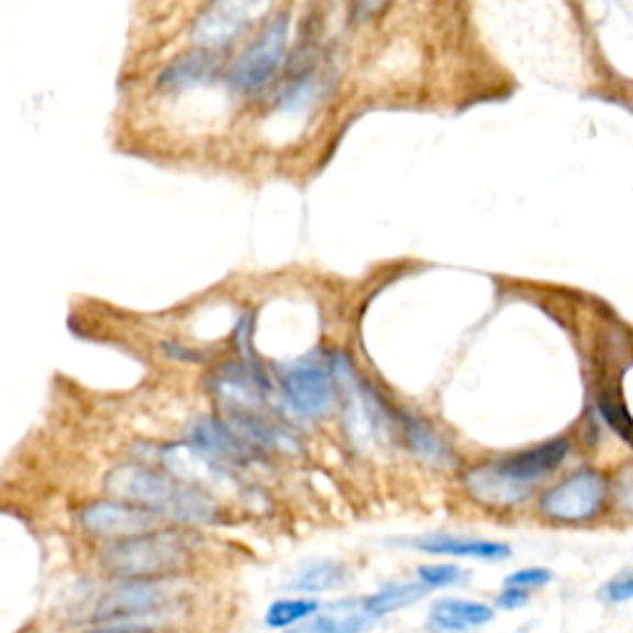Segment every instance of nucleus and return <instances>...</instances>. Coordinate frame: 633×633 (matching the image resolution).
Masks as SVG:
<instances>
[{
    "instance_id": "18",
    "label": "nucleus",
    "mask_w": 633,
    "mask_h": 633,
    "mask_svg": "<svg viewBox=\"0 0 633 633\" xmlns=\"http://www.w3.org/2000/svg\"><path fill=\"white\" fill-rule=\"evenodd\" d=\"M316 611H320V603L312 599H280L267 609L265 621L270 629H290L310 621Z\"/></svg>"
},
{
    "instance_id": "9",
    "label": "nucleus",
    "mask_w": 633,
    "mask_h": 633,
    "mask_svg": "<svg viewBox=\"0 0 633 633\" xmlns=\"http://www.w3.org/2000/svg\"><path fill=\"white\" fill-rule=\"evenodd\" d=\"M267 5L255 3H213L193 20L191 37L201 49H218L231 45L243 30L260 15Z\"/></svg>"
},
{
    "instance_id": "14",
    "label": "nucleus",
    "mask_w": 633,
    "mask_h": 633,
    "mask_svg": "<svg viewBox=\"0 0 633 633\" xmlns=\"http://www.w3.org/2000/svg\"><path fill=\"white\" fill-rule=\"evenodd\" d=\"M215 73V57L211 49H193L186 53L164 69L158 77V85L166 89H186L206 82L208 77Z\"/></svg>"
},
{
    "instance_id": "1",
    "label": "nucleus",
    "mask_w": 633,
    "mask_h": 633,
    "mask_svg": "<svg viewBox=\"0 0 633 633\" xmlns=\"http://www.w3.org/2000/svg\"><path fill=\"white\" fill-rule=\"evenodd\" d=\"M107 490L122 502L138 504L158 518L188 524H203L215 518V502L206 492L144 465H119L107 475Z\"/></svg>"
},
{
    "instance_id": "2",
    "label": "nucleus",
    "mask_w": 633,
    "mask_h": 633,
    "mask_svg": "<svg viewBox=\"0 0 633 633\" xmlns=\"http://www.w3.org/2000/svg\"><path fill=\"white\" fill-rule=\"evenodd\" d=\"M569 453V443L564 438L542 443L510 458L480 465L465 475V488L475 500L492 508H508L528 498L532 485L547 478L557 470Z\"/></svg>"
},
{
    "instance_id": "5",
    "label": "nucleus",
    "mask_w": 633,
    "mask_h": 633,
    "mask_svg": "<svg viewBox=\"0 0 633 633\" xmlns=\"http://www.w3.org/2000/svg\"><path fill=\"white\" fill-rule=\"evenodd\" d=\"M607 502V480L593 470L574 473L544 495L540 508L549 520L584 522L597 518Z\"/></svg>"
},
{
    "instance_id": "6",
    "label": "nucleus",
    "mask_w": 633,
    "mask_h": 633,
    "mask_svg": "<svg viewBox=\"0 0 633 633\" xmlns=\"http://www.w3.org/2000/svg\"><path fill=\"white\" fill-rule=\"evenodd\" d=\"M82 528L87 532L97 534V537H112L114 542L138 537V534H148L158 530L162 518L148 512L132 502H92L79 512Z\"/></svg>"
},
{
    "instance_id": "10",
    "label": "nucleus",
    "mask_w": 633,
    "mask_h": 633,
    "mask_svg": "<svg viewBox=\"0 0 633 633\" xmlns=\"http://www.w3.org/2000/svg\"><path fill=\"white\" fill-rule=\"evenodd\" d=\"M166 603L164 589L154 581H126L104 593L97 603V621L102 623H132L156 613Z\"/></svg>"
},
{
    "instance_id": "12",
    "label": "nucleus",
    "mask_w": 633,
    "mask_h": 633,
    "mask_svg": "<svg viewBox=\"0 0 633 633\" xmlns=\"http://www.w3.org/2000/svg\"><path fill=\"white\" fill-rule=\"evenodd\" d=\"M492 617H495V611L488 607V603L468 601V599H441L431 607L429 621L433 629L445 631V633H458V631L485 626V623L492 621Z\"/></svg>"
},
{
    "instance_id": "3",
    "label": "nucleus",
    "mask_w": 633,
    "mask_h": 633,
    "mask_svg": "<svg viewBox=\"0 0 633 633\" xmlns=\"http://www.w3.org/2000/svg\"><path fill=\"white\" fill-rule=\"evenodd\" d=\"M102 562L119 579L152 581L186 569L191 564V549L181 534L156 530L112 542L102 552Z\"/></svg>"
},
{
    "instance_id": "19",
    "label": "nucleus",
    "mask_w": 633,
    "mask_h": 633,
    "mask_svg": "<svg viewBox=\"0 0 633 633\" xmlns=\"http://www.w3.org/2000/svg\"><path fill=\"white\" fill-rule=\"evenodd\" d=\"M342 581V567L334 562H320L314 567L304 569L300 579L295 581V589L300 591H326Z\"/></svg>"
},
{
    "instance_id": "25",
    "label": "nucleus",
    "mask_w": 633,
    "mask_h": 633,
    "mask_svg": "<svg viewBox=\"0 0 633 633\" xmlns=\"http://www.w3.org/2000/svg\"><path fill=\"white\" fill-rule=\"evenodd\" d=\"M85 633H152V629L138 626V623H109V626H97Z\"/></svg>"
},
{
    "instance_id": "7",
    "label": "nucleus",
    "mask_w": 633,
    "mask_h": 633,
    "mask_svg": "<svg viewBox=\"0 0 633 633\" xmlns=\"http://www.w3.org/2000/svg\"><path fill=\"white\" fill-rule=\"evenodd\" d=\"M282 391L292 409L307 419H322L334 406L332 376L316 362L292 364L282 374Z\"/></svg>"
},
{
    "instance_id": "20",
    "label": "nucleus",
    "mask_w": 633,
    "mask_h": 633,
    "mask_svg": "<svg viewBox=\"0 0 633 633\" xmlns=\"http://www.w3.org/2000/svg\"><path fill=\"white\" fill-rule=\"evenodd\" d=\"M599 411H601L603 419H607L611 429L617 431L621 438H626L633 445V421H631L629 411L623 409V406L613 399V396H609V393L599 396Z\"/></svg>"
},
{
    "instance_id": "11",
    "label": "nucleus",
    "mask_w": 633,
    "mask_h": 633,
    "mask_svg": "<svg viewBox=\"0 0 633 633\" xmlns=\"http://www.w3.org/2000/svg\"><path fill=\"white\" fill-rule=\"evenodd\" d=\"M413 547L429 554H445V557H465L482 562H500L510 557V547L502 542L453 537V534H425L413 540Z\"/></svg>"
},
{
    "instance_id": "4",
    "label": "nucleus",
    "mask_w": 633,
    "mask_h": 633,
    "mask_svg": "<svg viewBox=\"0 0 633 633\" xmlns=\"http://www.w3.org/2000/svg\"><path fill=\"white\" fill-rule=\"evenodd\" d=\"M287 37H290V15L280 13L233 65L231 85L237 92H255L270 82L285 59Z\"/></svg>"
},
{
    "instance_id": "8",
    "label": "nucleus",
    "mask_w": 633,
    "mask_h": 633,
    "mask_svg": "<svg viewBox=\"0 0 633 633\" xmlns=\"http://www.w3.org/2000/svg\"><path fill=\"white\" fill-rule=\"evenodd\" d=\"M188 445L203 458L215 465L218 470L225 468V465H241L245 460H251L253 448L247 445L241 435L233 431V425H227L211 415H198L188 425Z\"/></svg>"
},
{
    "instance_id": "13",
    "label": "nucleus",
    "mask_w": 633,
    "mask_h": 633,
    "mask_svg": "<svg viewBox=\"0 0 633 633\" xmlns=\"http://www.w3.org/2000/svg\"><path fill=\"white\" fill-rule=\"evenodd\" d=\"M233 431L251 445V448H275V451H297V441L292 433H287L280 425L270 423L263 415L233 411Z\"/></svg>"
},
{
    "instance_id": "23",
    "label": "nucleus",
    "mask_w": 633,
    "mask_h": 633,
    "mask_svg": "<svg viewBox=\"0 0 633 633\" xmlns=\"http://www.w3.org/2000/svg\"><path fill=\"white\" fill-rule=\"evenodd\" d=\"M601 599L609 603H623L633 599V571H623L601 587Z\"/></svg>"
},
{
    "instance_id": "15",
    "label": "nucleus",
    "mask_w": 633,
    "mask_h": 633,
    "mask_svg": "<svg viewBox=\"0 0 633 633\" xmlns=\"http://www.w3.org/2000/svg\"><path fill=\"white\" fill-rule=\"evenodd\" d=\"M429 591L423 581H406V584H389V587H384L381 591L371 593V597H364V599H356V609H359L362 617L369 621V619H379L386 617V613H391L396 609H403L413 603L415 599H421L423 593Z\"/></svg>"
},
{
    "instance_id": "22",
    "label": "nucleus",
    "mask_w": 633,
    "mask_h": 633,
    "mask_svg": "<svg viewBox=\"0 0 633 633\" xmlns=\"http://www.w3.org/2000/svg\"><path fill=\"white\" fill-rule=\"evenodd\" d=\"M552 581V571L549 569H542V567H530V569H520L510 574L508 579H504V587L508 589H537L544 587V584Z\"/></svg>"
},
{
    "instance_id": "24",
    "label": "nucleus",
    "mask_w": 633,
    "mask_h": 633,
    "mask_svg": "<svg viewBox=\"0 0 633 633\" xmlns=\"http://www.w3.org/2000/svg\"><path fill=\"white\" fill-rule=\"evenodd\" d=\"M528 603V591H522V589H508L504 587V591L498 597V607L500 609H520Z\"/></svg>"
},
{
    "instance_id": "17",
    "label": "nucleus",
    "mask_w": 633,
    "mask_h": 633,
    "mask_svg": "<svg viewBox=\"0 0 633 633\" xmlns=\"http://www.w3.org/2000/svg\"><path fill=\"white\" fill-rule=\"evenodd\" d=\"M403 435L409 441L411 451L419 455V458L429 460L433 465H451L453 453L445 441L435 433L431 425H425L419 419H403Z\"/></svg>"
},
{
    "instance_id": "21",
    "label": "nucleus",
    "mask_w": 633,
    "mask_h": 633,
    "mask_svg": "<svg viewBox=\"0 0 633 633\" xmlns=\"http://www.w3.org/2000/svg\"><path fill=\"white\" fill-rule=\"evenodd\" d=\"M463 577V571L455 564H431V567L419 569V579L425 587H451Z\"/></svg>"
},
{
    "instance_id": "16",
    "label": "nucleus",
    "mask_w": 633,
    "mask_h": 633,
    "mask_svg": "<svg viewBox=\"0 0 633 633\" xmlns=\"http://www.w3.org/2000/svg\"><path fill=\"white\" fill-rule=\"evenodd\" d=\"M366 619L356 609V599H352L336 603L330 613H316V617L287 633H362Z\"/></svg>"
}]
</instances>
